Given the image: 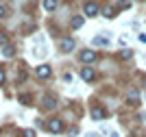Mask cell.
<instances>
[{
    "label": "cell",
    "instance_id": "1",
    "mask_svg": "<svg viewBox=\"0 0 146 137\" xmlns=\"http://www.w3.org/2000/svg\"><path fill=\"white\" fill-rule=\"evenodd\" d=\"M81 61H83V63L96 61V52H94V50H83V52H81Z\"/></svg>",
    "mask_w": 146,
    "mask_h": 137
},
{
    "label": "cell",
    "instance_id": "2",
    "mask_svg": "<svg viewBox=\"0 0 146 137\" xmlns=\"http://www.w3.org/2000/svg\"><path fill=\"white\" fill-rule=\"evenodd\" d=\"M50 72H52V70H50V66H39V68L35 70V74H37L39 78H48Z\"/></svg>",
    "mask_w": 146,
    "mask_h": 137
},
{
    "label": "cell",
    "instance_id": "3",
    "mask_svg": "<svg viewBox=\"0 0 146 137\" xmlns=\"http://www.w3.org/2000/svg\"><path fill=\"white\" fill-rule=\"evenodd\" d=\"M96 13H98V5H96V2H87V5H85V15L94 18Z\"/></svg>",
    "mask_w": 146,
    "mask_h": 137
},
{
    "label": "cell",
    "instance_id": "4",
    "mask_svg": "<svg viewBox=\"0 0 146 137\" xmlns=\"http://www.w3.org/2000/svg\"><path fill=\"white\" fill-rule=\"evenodd\" d=\"M59 48L63 50V52H70L74 48V39H61V44H59Z\"/></svg>",
    "mask_w": 146,
    "mask_h": 137
},
{
    "label": "cell",
    "instance_id": "5",
    "mask_svg": "<svg viewBox=\"0 0 146 137\" xmlns=\"http://www.w3.org/2000/svg\"><path fill=\"white\" fill-rule=\"evenodd\" d=\"M61 128H63V124H61L59 120H50V122H48V131H52V133H59Z\"/></svg>",
    "mask_w": 146,
    "mask_h": 137
},
{
    "label": "cell",
    "instance_id": "6",
    "mask_svg": "<svg viewBox=\"0 0 146 137\" xmlns=\"http://www.w3.org/2000/svg\"><path fill=\"white\" fill-rule=\"evenodd\" d=\"M92 118H94V120H98V122H100V120H105V109L94 107V109H92Z\"/></svg>",
    "mask_w": 146,
    "mask_h": 137
},
{
    "label": "cell",
    "instance_id": "7",
    "mask_svg": "<svg viewBox=\"0 0 146 137\" xmlns=\"http://www.w3.org/2000/svg\"><path fill=\"white\" fill-rule=\"evenodd\" d=\"M92 44H94V46H107V44H109V37L98 35V37H94V39H92Z\"/></svg>",
    "mask_w": 146,
    "mask_h": 137
},
{
    "label": "cell",
    "instance_id": "8",
    "mask_svg": "<svg viewBox=\"0 0 146 137\" xmlns=\"http://www.w3.org/2000/svg\"><path fill=\"white\" fill-rule=\"evenodd\" d=\"M81 76H83V81H92V78H94V70H92V68H83V70H81Z\"/></svg>",
    "mask_w": 146,
    "mask_h": 137
},
{
    "label": "cell",
    "instance_id": "9",
    "mask_svg": "<svg viewBox=\"0 0 146 137\" xmlns=\"http://www.w3.org/2000/svg\"><path fill=\"white\" fill-rule=\"evenodd\" d=\"M44 9H46V11H55L57 9V0H44Z\"/></svg>",
    "mask_w": 146,
    "mask_h": 137
},
{
    "label": "cell",
    "instance_id": "10",
    "mask_svg": "<svg viewBox=\"0 0 146 137\" xmlns=\"http://www.w3.org/2000/svg\"><path fill=\"white\" fill-rule=\"evenodd\" d=\"M127 98L131 100V105H137V91H135V89H131V91H129V94H127Z\"/></svg>",
    "mask_w": 146,
    "mask_h": 137
},
{
    "label": "cell",
    "instance_id": "11",
    "mask_svg": "<svg viewBox=\"0 0 146 137\" xmlns=\"http://www.w3.org/2000/svg\"><path fill=\"white\" fill-rule=\"evenodd\" d=\"M13 52H15V50H13V46H9V44L2 48V54H5V57H13Z\"/></svg>",
    "mask_w": 146,
    "mask_h": 137
},
{
    "label": "cell",
    "instance_id": "12",
    "mask_svg": "<svg viewBox=\"0 0 146 137\" xmlns=\"http://www.w3.org/2000/svg\"><path fill=\"white\" fill-rule=\"evenodd\" d=\"M83 26V18H74L72 20V28H81Z\"/></svg>",
    "mask_w": 146,
    "mask_h": 137
},
{
    "label": "cell",
    "instance_id": "13",
    "mask_svg": "<svg viewBox=\"0 0 146 137\" xmlns=\"http://www.w3.org/2000/svg\"><path fill=\"white\" fill-rule=\"evenodd\" d=\"M120 59H131V50H120Z\"/></svg>",
    "mask_w": 146,
    "mask_h": 137
},
{
    "label": "cell",
    "instance_id": "14",
    "mask_svg": "<svg viewBox=\"0 0 146 137\" xmlns=\"http://www.w3.org/2000/svg\"><path fill=\"white\" fill-rule=\"evenodd\" d=\"M129 7H131L129 0H120V9H129Z\"/></svg>",
    "mask_w": 146,
    "mask_h": 137
},
{
    "label": "cell",
    "instance_id": "15",
    "mask_svg": "<svg viewBox=\"0 0 146 137\" xmlns=\"http://www.w3.org/2000/svg\"><path fill=\"white\" fill-rule=\"evenodd\" d=\"M46 107H48V109H50V107H55V102H52V98H46Z\"/></svg>",
    "mask_w": 146,
    "mask_h": 137
},
{
    "label": "cell",
    "instance_id": "16",
    "mask_svg": "<svg viewBox=\"0 0 146 137\" xmlns=\"http://www.w3.org/2000/svg\"><path fill=\"white\" fill-rule=\"evenodd\" d=\"M0 44H2V46H7V35H2V33H0Z\"/></svg>",
    "mask_w": 146,
    "mask_h": 137
},
{
    "label": "cell",
    "instance_id": "17",
    "mask_svg": "<svg viewBox=\"0 0 146 137\" xmlns=\"http://www.w3.org/2000/svg\"><path fill=\"white\" fill-rule=\"evenodd\" d=\"M24 137H35V133L33 131H24Z\"/></svg>",
    "mask_w": 146,
    "mask_h": 137
},
{
    "label": "cell",
    "instance_id": "18",
    "mask_svg": "<svg viewBox=\"0 0 146 137\" xmlns=\"http://www.w3.org/2000/svg\"><path fill=\"white\" fill-rule=\"evenodd\" d=\"M2 81H5V70L0 68V83H2Z\"/></svg>",
    "mask_w": 146,
    "mask_h": 137
},
{
    "label": "cell",
    "instance_id": "19",
    "mask_svg": "<svg viewBox=\"0 0 146 137\" xmlns=\"http://www.w3.org/2000/svg\"><path fill=\"white\" fill-rule=\"evenodd\" d=\"M0 18H5V7H0Z\"/></svg>",
    "mask_w": 146,
    "mask_h": 137
},
{
    "label": "cell",
    "instance_id": "20",
    "mask_svg": "<svg viewBox=\"0 0 146 137\" xmlns=\"http://www.w3.org/2000/svg\"><path fill=\"white\" fill-rule=\"evenodd\" d=\"M87 137H98V133H87Z\"/></svg>",
    "mask_w": 146,
    "mask_h": 137
}]
</instances>
